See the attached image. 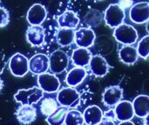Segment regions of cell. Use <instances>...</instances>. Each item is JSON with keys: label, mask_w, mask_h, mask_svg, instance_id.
Here are the masks:
<instances>
[{"label": "cell", "mask_w": 149, "mask_h": 125, "mask_svg": "<svg viewBox=\"0 0 149 125\" xmlns=\"http://www.w3.org/2000/svg\"><path fill=\"white\" fill-rule=\"evenodd\" d=\"M50 70L54 74H60L64 72L69 64V57L67 54L61 50H57L53 51L49 57Z\"/></svg>", "instance_id": "cell-6"}, {"label": "cell", "mask_w": 149, "mask_h": 125, "mask_svg": "<svg viewBox=\"0 0 149 125\" xmlns=\"http://www.w3.org/2000/svg\"><path fill=\"white\" fill-rule=\"evenodd\" d=\"M137 52L138 55L146 59L149 56V35L144 37L141 39L137 46Z\"/></svg>", "instance_id": "cell-27"}, {"label": "cell", "mask_w": 149, "mask_h": 125, "mask_svg": "<svg viewBox=\"0 0 149 125\" xmlns=\"http://www.w3.org/2000/svg\"><path fill=\"white\" fill-rule=\"evenodd\" d=\"M74 36L75 31L74 30L71 29H58L56 35V39L58 44L62 46L65 47L72 44L74 42Z\"/></svg>", "instance_id": "cell-23"}, {"label": "cell", "mask_w": 149, "mask_h": 125, "mask_svg": "<svg viewBox=\"0 0 149 125\" xmlns=\"http://www.w3.org/2000/svg\"><path fill=\"white\" fill-rule=\"evenodd\" d=\"M134 115L139 117H146L149 114V97L145 95L138 96L133 103Z\"/></svg>", "instance_id": "cell-20"}, {"label": "cell", "mask_w": 149, "mask_h": 125, "mask_svg": "<svg viewBox=\"0 0 149 125\" xmlns=\"http://www.w3.org/2000/svg\"><path fill=\"white\" fill-rule=\"evenodd\" d=\"M103 118H106V119H108V120H112V121L114 122L117 119L114 110H109L106 111L103 114Z\"/></svg>", "instance_id": "cell-29"}, {"label": "cell", "mask_w": 149, "mask_h": 125, "mask_svg": "<svg viewBox=\"0 0 149 125\" xmlns=\"http://www.w3.org/2000/svg\"><path fill=\"white\" fill-rule=\"evenodd\" d=\"M84 123L83 114L80 111L77 110H68L65 120V125H83Z\"/></svg>", "instance_id": "cell-26"}, {"label": "cell", "mask_w": 149, "mask_h": 125, "mask_svg": "<svg viewBox=\"0 0 149 125\" xmlns=\"http://www.w3.org/2000/svg\"><path fill=\"white\" fill-rule=\"evenodd\" d=\"M38 84L39 88L47 93H53L58 90L60 87V82L58 78L50 73H45L38 77Z\"/></svg>", "instance_id": "cell-10"}, {"label": "cell", "mask_w": 149, "mask_h": 125, "mask_svg": "<svg viewBox=\"0 0 149 125\" xmlns=\"http://www.w3.org/2000/svg\"><path fill=\"white\" fill-rule=\"evenodd\" d=\"M57 22L59 29L74 30L79 23V18L74 11L65 10L58 17Z\"/></svg>", "instance_id": "cell-16"}, {"label": "cell", "mask_w": 149, "mask_h": 125, "mask_svg": "<svg viewBox=\"0 0 149 125\" xmlns=\"http://www.w3.org/2000/svg\"><path fill=\"white\" fill-rule=\"evenodd\" d=\"M2 88H3V80L0 78V90H1Z\"/></svg>", "instance_id": "cell-34"}, {"label": "cell", "mask_w": 149, "mask_h": 125, "mask_svg": "<svg viewBox=\"0 0 149 125\" xmlns=\"http://www.w3.org/2000/svg\"><path fill=\"white\" fill-rule=\"evenodd\" d=\"M117 4H118L122 10H124V9H126V8H128V7L132 6V5H133V1H128V0H127V1H120V2H119Z\"/></svg>", "instance_id": "cell-30"}, {"label": "cell", "mask_w": 149, "mask_h": 125, "mask_svg": "<svg viewBox=\"0 0 149 125\" xmlns=\"http://www.w3.org/2000/svg\"><path fill=\"white\" fill-rule=\"evenodd\" d=\"M80 101V96L79 92L71 87L62 88L57 94V102L62 107L75 108L79 105Z\"/></svg>", "instance_id": "cell-2"}, {"label": "cell", "mask_w": 149, "mask_h": 125, "mask_svg": "<svg viewBox=\"0 0 149 125\" xmlns=\"http://www.w3.org/2000/svg\"><path fill=\"white\" fill-rule=\"evenodd\" d=\"M50 68L49 57L45 54L38 53L32 56L29 60V71L34 75H42L46 73Z\"/></svg>", "instance_id": "cell-7"}, {"label": "cell", "mask_w": 149, "mask_h": 125, "mask_svg": "<svg viewBox=\"0 0 149 125\" xmlns=\"http://www.w3.org/2000/svg\"><path fill=\"white\" fill-rule=\"evenodd\" d=\"M10 22V13L3 6L0 5V28H3L8 25Z\"/></svg>", "instance_id": "cell-28"}, {"label": "cell", "mask_w": 149, "mask_h": 125, "mask_svg": "<svg viewBox=\"0 0 149 125\" xmlns=\"http://www.w3.org/2000/svg\"><path fill=\"white\" fill-rule=\"evenodd\" d=\"M147 30H148V32L149 33V21L148 22V23H147Z\"/></svg>", "instance_id": "cell-35"}, {"label": "cell", "mask_w": 149, "mask_h": 125, "mask_svg": "<svg viewBox=\"0 0 149 125\" xmlns=\"http://www.w3.org/2000/svg\"><path fill=\"white\" fill-rule=\"evenodd\" d=\"M83 117L86 125H99L102 121L103 112L99 106L91 105L85 110Z\"/></svg>", "instance_id": "cell-18"}, {"label": "cell", "mask_w": 149, "mask_h": 125, "mask_svg": "<svg viewBox=\"0 0 149 125\" xmlns=\"http://www.w3.org/2000/svg\"><path fill=\"white\" fill-rule=\"evenodd\" d=\"M16 117L21 124H31L37 118V110L33 105H20L16 111Z\"/></svg>", "instance_id": "cell-14"}, {"label": "cell", "mask_w": 149, "mask_h": 125, "mask_svg": "<svg viewBox=\"0 0 149 125\" xmlns=\"http://www.w3.org/2000/svg\"><path fill=\"white\" fill-rule=\"evenodd\" d=\"M58 108V102L52 97H46L43 99L40 104V111L45 117H49L50 115H52Z\"/></svg>", "instance_id": "cell-25"}, {"label": "cell", "mask_w": 149, "mask_h": 125, "mask_svg": "<svg viewBox=\"0 0 149 125\" xmlns=\"http://www.w3.org/2000/svg\"><path fill=\"white\" fill-rule=\"evenodd\" d=\"M89 66L92 73L98 77H105L109 71V65L107 60L100 55L93 56Z\"/></svg>", "instance_id": "cell-15"}, {"label": "cell", "mask_w": 149, "mask_h": 125, "mask_svg": "<svg viewBox=\"0 0 149 125\" xmlns=\"http://www.w3.org/2000/svg\"><path fill=\"white\" fill-rule=\"evenodd\" d=\"M130 18L136 23H142L149 21L148 3L141 2L133 5L130 10Z\"/></svg>", "instance_id": "cell-11"}, {"label": "cell", "mask_w": 149, "mask_h": 125, "mask_svg": "<svg viewBox=\"0 0 149 125\" xmlns=\"http://www.w3.org/2000/svg\"><path fill=\"white\" fill-rule=\"evenodd\" d=\"M113 37L120 44L125 45H131L137 41L138 32L132 25L122 23L119 27L115 28Z\"/></svg>", "instance_id": "cell-3"}, {"label": "cell", "mask_w": 149, "mask_h": 125, "mask_svg": "<svg viewBox=\"0 0 149 125\" xmlns=\"http://www.w3.org/2000/svg\"><path fill=\"white\" fill-rule=\"evenodd\" d=\"M92 57V53L88 49L78 48L72 51V61L75 66L83 68L90 64Z\"/></svg>", "instance_id": "cell-19"}, {"label": "cell", "mask_w": 149, "mask_h": 125, "mask_svg": "<svg viewBox=\"0 0 149 125\" xmlns=\"http://www.w3.org/2000/svg\"><path fill=\"white\" fill-rule=\"evenodd\" d=\"M114 111L116 114V118L120 122L130 121L134 116L133 104L129 101H121L119 103L116 105Z\"/></svg>", "instance_id": "cell-17"}, {"label": "cell", "mask_w": 149, "mask_h": 125, "mask_svg": "<svg viewBox=\"0 0 149 125\" xmlns=\"http://www.w3.org/2000/svg\"><path fill=\"white\" fill-rule=\"evenodd\" d=\"M68 110H69L65 107H58L52 115L46 117V122L49 125H63Z\"/></svg>", "instance_id": "cell-24"}, {"label": "cell", "mask_w": 149, "mask_h": 125, "mask_svg": "<svg viewBox=\"0 0 149 125\" xmlns=\"http://www.w3.org/2000/svg\"><path fill=\"white\" fill-rule=\"evenodd\" d=\"M125 11L117 3L110 4L105 11V21L110 28H117L125 19Z\"/></svg>", "instance_id": "cell-5"}, {"label": "cell", "mask_w": 149, "mask_h": 125, "mask_svg": "<svg viewBox=\"0 0 149 125\" xmlns=\"http://www.w3.org/2000/svg\"><path fill=\"white\" fill-rule=\"evenodd\" d=\"M119 125H134V124L132 123L131 121H126V122H121Z\"/></svg>", "instance_id": "cell-32"}, {"label": "cell", "mask_w": 149, "mask_h": 125, "mask_svg": "<svg viewBox=\"0 0 149 125\" xmlns=\"http://www.w3.org/2000/svg\"><path fill=\"white\" fill-rule=\"evenodd\" d=\"M123 97V90L118 86H109L106 88L102 95V101L107 106H114L121 102Z\"/></svg>", "instance_id": "cell-13"}, {"label": "cell", "mask_w": 149, "mask_h": 125, "mask_svg": "<svg viewBox=\"0 0 149 125\" xmlns=\"http://www.w3.org/2000/svg\"><path fill=\"white\" fill-rule=\"evenodd\" d=\"M47 17V10L45 7L40 3H35L30 7L27 11L26 18L31 26L41 25Z\"/></svg>", "instance_id": "cell-8"}, {"label": "cell", "mask_w": 149, "mask_h": 125, "mask_svg": "<svg viewBox=\"0 0 149 125\" xmlns=\"http://www.w3.org/2000/svg\"><path fill=\"white\" fill-rule=\"evenodd\" d=\"M119 57L122 63L126 64H134L138 59L137 49L131 45L123 46L119 51Z\"/></svg>", "instance_id": "cell-22"}, {"label": "cell", "mask_w": 149, "mask_h": 125, "mask_svg": "<svg viewBox=\"0 0 149 125\" xmlns=\"http://www.w3.org/2000/svg\"><path fill=\"white\" fill-rule=\"evenodd\" d=\"M26 40L33 47H40L45 44V29L41 26H29L26 30Z\"/></svg>", "instance_id": "cell-12"}, {"label": "cell", "mask_w": 149, "mask_h": 125, "mask_svg": "<svg viewBox=\"0 0 149 125\" xmlns=\"http://www.w3.org/2000/svg\"><path fill=\"white\" fill-rule=\"evenodd\" d=\"M86 77V70L84 68L75 67L66 75L65 82L70 87H75L80 84Z\"/></svg>", "instance_id": "cell-21"}, {"label": "cell", "mask_w": 149, "mask_h": 125, "mask_svg": "<svg viewBox=\"0 0 149 125\" xmlns=\"http://www.w3.org/2000/svg\"><path fill=\"white\" fill-rule=\"evenodd\" d=\"M95 37V33L91 28L84 27L75 31L74 42L79 48L87 49L93 44Z\"/></svg>", "instance_id": "cell-9"}, {"label": "cell", "mask_w": 149, "mask_h": 125, "mask_svg": "<svg viewBox=\"0 0 149 125\" xmlns=\"http://www.w3.org/2000/svg\"><path fill=\"white\" fill-rule=\"evenodd\" d=\"M99 125H116L115 123L112 120H108L106 118H102V121L99 124Z\"/></svg>", "instance_id": "cell-31"}, {"label": "cell", "mask_w": 149, "mask_h": 125, "mask_svg": "<svg viewBox=\"0 0 149 125\" xmlns=\"http://www.w3.org/2000/svg\"><path fill=\"white\" fill-rule=\"evenodd\" d=\"M44 97V91L37 86L19 90L15 95L14 99L21 105H33L38 103Z\"/></svg>", "instance_id": "cell-1"}, {"label": "cell", "mask_w": 149, "mask_h": 125, "mask_svg": "<svg viewBox=\"0 0 149 125\" xmlns=\"http://www.w3.org/2000/svg\"><path fill=\"white\" fill-rule=\"evenodd\" d=\"M145 125H149V114L145 117Z\"/></svg>", "instance_id": "cell-33"}, {"label": "cell", "mask_w": 149, "mask_h": 125, "mask_svg": "<svg viewBox=\"0 0 149 125\" xmlns=\"http://www.w3.org/2000/svg\"><path fill=\"white\" fill-rule=\"evenodd\" d=\"M9 70L14 77H24L29 71V60L21 53H15L9 60Z\"/></svg>", "instance_id": "cell-4"}]
</instances>
